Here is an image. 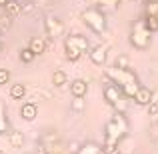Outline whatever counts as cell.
I'll return each instance as SVG.
<instances>
[{"label": "cell", "instance_id": "17", "mask_svg": "<svg viewBox=\"0 0 158 154\" xmlns=\"http://www.w3.org/2000/svg\"><path fill=\"white\" fill-rule=\"evenodd\" d=\"M78 154H102V146L96 142H84L78 148Z\"/></svg>", "mask_w": 158, "mask_h": 154}, {"label": "cell", "instance_id": "12", "mask_svg": "<svg viewBox=\"0 0 158 154\" xmlns=\"http://www.w3.org/2000/svg\"><path fill=\"white\" fill-rule=\"evenodd\" d=\"M86 92H88V84H86V80L76 78V80L70 82V94H72V98H84Z\"/></svg>", "mask_w": 158, "mask_h": 154}, {"label": "cell", "instance_id": "9", "mask_svg": "<svg viewBox=\"0 0 158 154\" xmlns=\"http://www.w3.org/2000/svg\"><path fill=\"white\" fill-rule=\"evenodd\" d=\"M88 56H90V62H92V64L104 66L106 60H108V50H106V46H102V44H98V46H90Z\"/></svg>", "mask_w": 158, "mask_h": 154}, {"label": "cell", "instance_id": "3", "mask_svg": "<svg viewBox=\"0 0 158 154\" xmlns=\"http://www.w3.org/2000/svg\"><path fill=\"white\" fill-rule=\"evenodd\" d=\"M104 136L106 140H112V142H122L128 136V122L122 114H114L104 126Z\"/></svg>", "mask_w": 158, "mask_h": 154}, {"label": "cell", "instance_id": "4", "mask_svg": "<svg viewBox=\"0 0 158 154\" xmlns=\"http://www.w3.org/2000/svg\"><path fill=\"white\" fill-rule=\"evenodd\" d=\"M82 22L94 32V34H104L108 22H106V14L100 10L98 6H90L82 12Z\"/></svg>", "mask_w": 158, "mask_h": 154}, {"label": "cell", "instance_id": "31", "mask_svg": "<svg viewBox=\"0 0 158 154\" xmlns=\"http://www.w3.org/2000/svg\"><path fill=\"white\" fill-rule=\"evenodd\" d=\"M6 2H8V0H0V8H4V6H6Z\"/></svg>", "mask_w": 158, "mask_h": 154}, {"label": "cell", "instance_id": "34", "mask_svg": "<svg viewBox=\"0 0 158 154\" xmlns=\"http://www.w3.org/2000/svg\"><path fill=\"white\" fill-rule=\"evenodd\" d=\"M0 154H4V150H2V148H0Z\"/></svg>", "mask_w": 158, "mask_h": 154}, {"label": "cell", "instance_id": "14", "mask_svg": "<svg viewBox=\"0 0 158 154\" xmlns=\"http://www.w3.org/2000/svg\"><path fill=\"white\" fill-rule=\"evenodd\" d=\"M4 14H6L8 18H18V16L22 14V4H20L18 0H8L6 6H4Z\"/></svg>", "mask_w": 158, "mask_h": 154}, {"label": "cell", "instance_id": "8", "mask_svg": "<svg viewBox=\"0 0 158 154\" xmlns=\"http://www.w3.org/2000/svg\"><path fill=\"white\" fill-rule=\"evenodd\" d=\"M44 30H46L48 38H60L62 32H64V24L56 16H46L44 18Z\"/></svg>", "mask_w": 158, "mask_h": 154}, {"label": "cell", "instance_id": "32", "mask_svg": "<svg viewBox=\"0 0 158 154\" xmlns=\"http://www.w3.org/2000/svg\"><path fill=\"white\" fill-rule=\"evenodd\" d=\"M36 154H48V152H44L42 148H38V150H36Z\"/></svg>", "mask_w": 158, "mask_h": 154}, {"label": "cell", "instance_id": "21", "mask_svg": "<svg viewBox=\"0 0 158 154\" xmlns=\"http://www.w3.org/2000/svg\"><path fill=\"white\" fill-rule=\"evenodd\" d=\"M64 56H66V60H68V62H78L82 58V54L76 52L74 48H70V46H64Z\"/></svg>", "mask_w": 158, "mask_h": 154}, {"label": "cell", "instance_id": "26", "mask_svg": "<svg viewBox=\"0 0 158 154\" xmlns=\"http://www.w3.org/2000/svg\"><path fill=\"white\" fill-rule=\"evenodd\" d=\"M116 68H128V66H130V58L126 56V54H120L118 58H116Z\"/></svg>", "mask_w": 158, "mask_h": 154}, {"label": "cell", "instance_id": "15", "mask_svg": "<svg viewBox=\"0 0 158 154\" xmlns=\"http://www.w3.org/2000/svg\"><path fill=\"white\" fill-rule=\"evenodd\" d=\"M8 142H10L12 148H22L24 142H26V136H24L20 130H10L8 132Z\"/></svg>", "mask_w": 158, "mask_h": 154}, {"label": "cell", "instance_id": "30", "mask_svg": "<svg viewBox=\"0 0 158 154\" xmlns=\"http://www.w3.org/2000/svg\"><path fill=\"white\" fill-rule=\"evenodd\" d=\"M120 2H122V0H100V4H110V6H114V8L118 6Z\"/></svg>", "mask_w": 158, "mask_h": 154}, {"label": "cell", "instance_id": "25", "mask_svg": "<svg viewBox=\"0 0 158 154\" xmlns=\"http://www.w3.org/2000/svg\"><path fill=\"white\" fill-rule=\"evenodd\" d=\"M10 26H12V18H8L6 14L0 18V34H4V32H8L10 30Z\"/></svg>", "mask_w": 158, "mask_h": 154}, {"label": "cell", "instance_id": "1", "mask_svg": "<svg viewBox=\"0 0 158 154\" xmlns=\"http://www.w3.org/2000/svg\"><path fill=\"white\" fill-rule=\"evenodd\" d=\"M104 76L112 82V84L118 86L126 98H132V96H134V92L140 88L138 76H136L130 68H116V66H112V68H106L104 70Z\"/></svg>", "mask_w": 158, "mask_h": 154}, {"label": "cell", "instance_id": "23", "mask_svg": "<svg viewBox=\"0 0 158 154\" xmlns=\"http://www.w3.org/2000/svg\"><path fill=\"white\" fill-rule=\"evenodd\" d=\"M70 108H72V112H82L86 108V100H84V98H72Z\"/></svg>", "mask_w": 158, "mask_h": 154}, {"label": "cell", "instance_id": "16", "mask_svg": "<svg viewBox=\"0 0 158 154\" xmlns=\"http://www.w3.org/2000/svg\"><path fill=\"white\" fill-rule=\"evenodd\" d=\"M68 82V76H66V72L62 68H56L52 72V86H56V88H62V86Z\"/></svg>", "mask_w": 158, "mask_h": 154}, {"label": "cell", "instance_id": "29", "mask_svg": "<svg viewBox=\"0 0 158 154\" xmlns=\"http://www.w3.org/2000/svg\"><path fill=\"white\" fill-rule=\"evenodd\" d=\"M78 148H80V144H78V142H74V140H72V142H68V152L70 154H78Z\"/></svg>", "mask_w": 158, "mask_h": 154}, {"label": "cell", "instance_id": "19", "mask_svg": "<svg viewBox=\"0 0 158 154\" xmlns=\"http://www.w3.org/2000/svg\"><path fill=\"white\" fill-rule=\"evenodd\" d=\"M12 128H10V122H8L6 114H4V104H0V134H8Z\"/></svg>", "mask_w": 158, "mask_h": 154}, {"label": "cell", "instance_id": "22", "mask_svg": "<svg viewBox=\"0 0 158 154\" xmlns=\"http://www.w3.org/2000/svg\"><path fill=\"white\" fill-rule=\"evenodd\" d=\"M144 16H154L158 18V0H150L144 8Z\"/></svg>", "mask_w": 158, "mask_h": 154}, {"label": "cell", "instance_id": "20", "mask_svg": "<svg viewBox=\"0 0 158 154\" xmlns=\"http://www.w3.org/2000/svg\"><path fill=\"white\" fill-rule=\"evenodd\" d=\"M144 26H146V30L150 32H158V18L154 16H144Z\"/></svg>", "mask_w": 158, "mask_h": 154}, {"label": "cell", "instance_id": "27", "mask_svg": "<svg viewBox=\"0 0 158 154\" xmlns=\"http://www.w3.org/2000/svg\"><path fill=\"white\" fill-rule=\"evenodd\" d=\"M10 82V70L8 68H0V86L8 84Z\"/></svg>", "mask_w": 158, "mask_h": 154}, {"label": "cell", "instance_id": "11", "mask_svg": "<svg viewBox=\"0 0 158 154\" xmlns=\"http://www.w3.org/2000/svg\"><path fill=\"white\" fill-rule=\"evenodd\" d=\"M28 50H30L34 56H40V54L46 52V40L42 38V36H32L30 40H28Z\"/></svg>", "mask_w": 158, "mask_h": 154}, {"label": "cell", "instance_id": "6", "mask_svg": "<svg viewBox=\"0 0 158 154\" xmlns=\"http://www.w3.org/2000/svg\"><path fill=\"white\" fill-rule=\"evenodd\" d=\"M40 148L48 154H60L62 140H60V136H58V132H54V130L44 132V134L40 136Z\"/></svg>", "mask_w": 158, "mask_h": 154}, {"label": "cell", "instance_id": "28", "mask_svg": "<svg viewBox=\"0 0 158 154\" xmlns=\"http://www.w3.org/2000/svg\"><path fill=\"white\" fill-rule=\"evenodd\" d=\"M148 114L150 116H158V100H152L148 104Z\"/></svg>", "mask_w": 158, "mask_h": 154}, {"label": "cell", "instance_id": "7", "mask_svg": "<svg viewBox=\"0 0 158 154\" xmlns=\"http://www.w3.org/2000/svg\"><path fill=\"white\" fill-rule=\"evenodd\" d=\"M64 46L74 48V50L80 52V54H86V52L90 50L88 38H86V36H82V34H78V32H72V34L66 36V38H64Z\"/></svg>", "mask_w": 158, "mask_h": 154}, {"label": "cell", "instance_id": "24", "mask_svg": "<svg viewBox=\"0 0 158 154\" xmlns=\"http://www.w3.org/2000/svg\"><path fill=\"white\" fill-rule=\"evenodd\" d=\"M18 56H20V62H24V64H30L32 60H34V54H32L30 50H28V48H22V50L18 52Z\"/></svg>", "mask_w": 158, "mask_h": 154}, {"label": "cell", "instance_id": "33", "mask_svg": "<svg viewBox=\"0 0 158 154\" xmlns=\"http://www.w3.org/2000/svg\"><path fill=\"white\" fill-rule=\"evenodd\" d=\"M0 52H2V42H0Z\"/></svg>", "mask_w": 158, "mask_h": 154}, {"label": "cell", "instance_id": "5", "mask_svg": "<svg viewBox=\"0 0 158 154\" xmlns=\"http://www.w3.org/2000/svg\"><path fill=\"white\" fill-rule=\"evenodd\" d=\"M150 40H152V34L146 30V26H144V18L134 20V24H132V28H130V36H128V42L132 44V48H136V50H146V48L150 46Z\"/></svg>", "mask_w": 158, "mask_h": 154}, {"label": "cell", "instance_id": "18", "mask_svg": "<svg viewBox=\"0 0 158 154\" xmlns=\"http://www.w3.org/2000/svg\"><path fill=\"white\" fill-rule=\"evenodd\" d=\"M8 96H10L12 100H22V98L26 96V86L24 84H12L10 90H8Z\"/></svg>", "mask_w": 158, "mask_h": 154}, {"label": "cell", "instance_id": "13", "mask_svg": "<svg viewBox=\"0 0 158 154\" xmlns=\"http://www.w3.org/2000/svg\"><path fill=\"white\" fill-rule=\"evenodd\" d=\"M20 116H22L26 122H32V120H36V116H38V106H36L34 102L22 104V108H20Z\"/></svg>", "mask_w": 158, "mask_h": 154}, {"label": "cell", "instance_id": "2", "mask_svg": "<svg viewBox=\"0 0 158 154\" xmlns=\"http://www.w3.org/2000/svg\"><path fill=\"white\" fill-rule=\"evenodd\" d=\"M102 94H104V100L110 104V108L114 110V114H126L128 110V98L122 94V90L116 84H112L110 80H104V86H102Z\"/></svg>", "mask_w": 158, "mask_h": 154}, {"label": "cell", "instance_id": "10", "mask_svg": "<svg viewBox=\"0 0 158 154\" xmlns=\"http://www.w3.org/2000/svg\"><path fill=\"white\" fill-rule=\"evenodd\" d=\"M130 100H134L138 106H148V104L154 100V92H152L150 88H146V86L140 84V88L134 92V96H132Z\"/></svg>", "mask_w": 158, "mask_h": 154}]
</instances>
